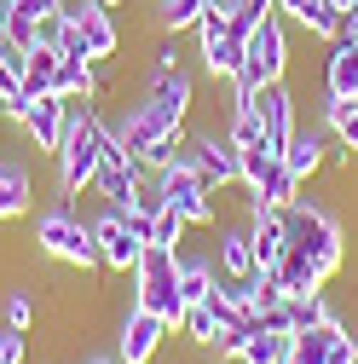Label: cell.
Masks as SVG:
<instances>
[{
	"label": "cell",
	"instance_id": "6da1fadb",
	"mask_svg": "<svg viewBox=\"0 0 358 364\" xmlns=\"http://www.w3.org/2000/svg\"><path fill=\"white\" fill-rule=\"evenodd\" d=\"M99 133H104V116L93 110V99H70V110H64V139H58V151H53L58 197L93 191V179H99Z\"/></svg>",
	"mask_w": 358,
	"mask_h": 364
},
{
	"label": "cell",
	"instance_id": "7a4b0ae2",
	"mask_svg": "<svg viewBox=\"0 0 358 364\" xmlns=\"http://www.w3.org/2000/svg\"><path fill=\"white\" fill-rule=\"evenodd\" d=\"M110 127H116V139L127 145V156L139 162L145 173H162L173 156H185V145H191V122H168V116L151 110L145 99H139V105H127Z\"/></svg>",
	"mask_w": 358,
	"mask_h": 364
},
{
	"label": "cell",
	"instance_id": "3957f363",
	"mask_svg": "<svg viewBox=\"0 0 358 364\" xmlns=\"http://www.w3.org/2000/svg\"><path fill=\"white\" fill-rule=\"evenodd\" d=\"M35 249L47 260L75 266V272H104L99 266V243H93V220H87L70 197H58L53 208L35 214Z\"/></svg>",
	"mask_w": 358,
	"mask_h": 364
},
{
	"label": "cell",
	"instance_id": "277c9868",
	"mask_svg": "<svg viewBox=\"0 0 358 364\" xmlns=\"http://www.w3.org/2000/svg\"><path fill=\"white\" fill-rule=\"evenodd\" d=\"M283 225H289V249L306 255L312 266H318V272H324V284L347 266V232H341V220H335L324 203L295 197V203L283 208Z\"/></svg>",
	"mask_w": 358,
	"mask_h": 364
},
{
	"label": "cell",
	"instance_id": "5b68a950",
	"mask_svg": "<svg viewBox=\"0 0 358 364\" xmlns=\"http://www.w3.org/2000/svg\"><path fill=\"white\" fill-rule=\"evenodd\" d=\"M295 70V47H289V18L272 12V18H260L243 41V70L232 75L237 93H260V87H272V81H289Z\"/></svg>",
	"mask_w": 358,
	"mask_h": 364
},
{
	"label": "cell",
	"instance_id": "8992f818",
	"mask_svg": "<svg viewBox=\"0 0 358 364\" xmlns=\"http://www.w3.org/2000/svg\"><path fill=\"white\" fill-rule=\"evenodd\" d=\"M133 301L156 312L168 330H179L185 318V295H179V249H145L133 266Z\"/></svg>",
	"mask_w": 358,
	"mask_h": 364
},
{
	"label": "cell",
	"instance_id": "52a82bcc",
	"mask_svg": "<svg viewBox=\"0 0 358 364\" xmlns=\"http://www.w3.org/2000/svg\"><path fill=\"white\" fill-rule=\"evenodd\" d=\"M156 191H162V203H173L179 214H185L191 225H219V203H214V186L202 179V168L191 162V156H173L162 173H156Z\"/></svg>",
	"mask_w": 358,
	"mask_h": 364
},
{
	"label": "cell",
	"instance_id": "ba28073f",
	"mask_svg": "<svg viewBox=\"0 0 358 364\" xmlns=\"http://www.w3.org/2000/svg\"><path fill=\"white\" fill-rule=\"evenodd\" d=\"M139 186H145V168L127 156V145L116 139V127H110V116H104V133H99V179H93V191H99L110 208H133Z\"/></svg>",
	"mask_w": 358,
	"mask_h": 364
},
{
	"label": "cell",
	"instance_id": "9c48e42d",
	"mask_svg": "<svg viewBox=\"0 0 358 364\" xmlns=\"http://www.w3.org/2000/svg\"><path fill=\"white\" fill-rule=\"evenodd\" d=\"M185 156L202 168V179L214 191H226V186H237V173H243V151H237V139L226 127H191V145H185Z\"/></svg>",
	"mask_w": 358,
	"mask_h": 364
},
{
	"label": "cell",
	"instance_id": "30bf717a",
	"mask_svg": "<svg viewBox=\"0 0 358 364\" xmlns=\"http://www.w3.org/2000/svg\"><path fill=\"white\" fill-rule=\"evenodd\" d=\"M197 58L214 81H232L243 70V35L232 29V18H219V12H202L197 18Z\"/></svg>",
	"mask_w": 358,
	"mask_h": 364
},
{
	"label": "cell",
	"instance_id": "8fae6325",
	"mask_svg": "<svg viewBox=\"0 0 358 364\" xmlns=\"http://www.w3.org/2000/svg\"><path fill=\"white\" fill-rule=\"evenodd\" d=\"M168 336H173V330L162 324V318L133 301V306L116 318V364H156V353H162Z\"/></svg>",
	"mask_w": 358,
	"mask_h": 364
},
{
	"label": "cell",
	"instance_id": "7c38bea8",
	"mask_svg": "<svg viewBox=\"0 0 358 364\" xmlns=\"http://www.w3.org/2000/svg\"><path fill=\"white\" fill-rule=\"evenodd\" d=\"M93 243H99V266L116 272V278H133V266H139V255H145V243L127 232L121 208H110V203L93 214Z\"/></svg>",
	"mask_w": 358,
	"mask_h": 364
},
{
	"label": "cell",
	"instance_id": "4fadbf2b",
	"mask_svg": "<svg viewBox=\"0 0 358 364\" xmlns=\"http://www.w3.org/2000/svg\"><path fill=\"white\" fill-rule=\"evenodd\" d=\"M139 99H145L151 110H162L168 122H191V110H197V75H191L185 64H173V70H151Z\"/></svg>",
	"mask_w": 358,
	"mask_h": 364
},
{
	"label": "cell",
	"instance_id": "5bb4252c",
	"mask_svg": "<svg viewBox=\"0 0 358 364\" xmlns=\"http://www.w3.org/2000/svg\"><path fill=\"white\" fill-rule=\"evenodd\" d=\"M64 110H70V99H58V93H29V110H23L18 133H23L40 156L58 151V139H64Z\"/></svg>",
	"mask_w": 358,
	"mask_h": 364
},
{
	"label": "cell",
	"instance_id": "9a60e30c",
	"mask_svg": "<svg viewBox=\"0 0 358 364\" xmlns=\"http://www.w3.org/2000/svg\"><path fill=\"white\" fill-rule=\"evenodd\" d=\"M214 266H219V278H232V284H249L254 278V243H249V220H219L214 225Z\"/></svg>",
	"mask_w": 358,
	"mask_h": 364
},
{
	"label": "cell",
	"instance_id": "2e32d148",
	"mask_svg": "<svg viewBox=\"0 0 358 364\" xmlns=\"http://www.w3.org/2000/svg\"><path fill=\"white\" fill-rule=\"evenodd\" d=\"M330 151H335L330 127H324V122H312V127H295V133H289V145H283V162H289V173H295L300 186H306V179H318V173H324Z\"/></svg>",
	"mask_w": 358,
	"mask_h": 364
},
{
	"label": "cell",
	"instance_id": "e0dca14e",
	"mask_svg": "<svg viewBox=\"0 0 358 364\" xmlns=\"http://www.w3.org/2000/svg\"><path fill=\"white\" fill-rule=\"evenodd\" d=\"M64 6L75 12V23H81V41H87V53H93V64L121 53V29H116L110 6H99V0H64Z\"/></svg>",
	"mask_w": 358,
	"mask_h": 364
},
{
	"label": "cell",
	"instance_id": "ac0fdd59",
	"mask_svg": "<svg viewBox=\"0 0 358 364\" xmlns=\"http://www.w3.org/2000/svg\"><path fill=\"white\" fill-rule=\"evenodd\" d=\"M254 99H260V122H266V145L283 151L289 133L300 127V122H295V87H289V81H272V87H260Z\"/></svg>",
	"mask_w": 358,
	"mask_h": 364
},
{
	"label": "cell",
	"instance_id": "d6986e66",
	"mask_svg": "<svg viewBox=\"0 0 358 364\" xmlns=\"http://www.w3.org/2000/svg\"><path fill=\"white\" fill-rule=\"evenodd\" d=\"M324 93L341 105H358V47L352 41H330V58H324Z\"/></svg>",
	"mask_w": 358,
	"mask_h": 364
},
{
	"label": "cell",
	"instance_id": "ffe728a7",
	"mask_svg": "<svg viewBox=\"0 0 358 364\" xmlns=\"http://www.w3.org/2000/svg\"><path fill=\"white\" fill-rule=\"evenodd\" d=\"M35 208V168L0 156V220H23Z\"/></svg>",
	"mask_w": 358,
	"mask_h": 364
},
{
	"label": "cell",
	"instance_id": "44dd1931",
	"mask_svg": "<svg viewBox=\"0 0 358 364\" xmlns=\"http://www.w3.org/2000/svg\"><path fill=\"white\" fill-rule=\"evenodd\" d=\"M249 243H254V266L272 272V266L283 260V249H289V225H283V214H254V220H249Z\"/></svg>",
	"mask_w": 358,
	"mask_h": 364
},
{
	"label": "cell",
	"instance_id": "7402d4cb",
	"mask_svg": "<svg viewBox=\"0 0 358 364\" xmlns=\"http://www.w3.org/2000/svg\"><path fill=\"white\" fill-rule=\"evenodd\" d=\"M324 127L335 139V162H352L358 156V105H341L324 93Z\"/></svg>",
	"mask_w": 358,
	"mask_h": 364
},
{
	"label": "cell",
	"instance_id": "603a6c76",
	"mask_svg": "<svg viewBox=\"0 0 358 364\" xmlns=\"http://www.w3.org/2000/svg\"><path fill=\"white\" fill-rule=\"evenodd\" d=\"M214 284H219L214 255H185V249H179V295H185V306L208 301V289H214Z\"/></svg>",
	"mask_w": 358,
	"mask_h": 364
},
{
	"label": "cell",
	"instance_id": "cb8c5ba5",
	"mask_svg": "<svg viewBox=\"0 0 358 364\" xmlns=\"http://www.w3.org/2000/svg\"><path fill=\"white\" fill-rule=\"evenodd\" d=\"M347 324H318V330H295L289 336V358L283 364H324V353H330V341L341 336Z\"/></svg>",
	"mask_w": 358,
	"mask_h": 364
},
{
	"label": "cell",
	"instance_id": "d4e9b609",
	"mask_svg": "<svg viewBox=\"0 0 358 364\" xmlns=\"http://www.w3.org/2000/svg\"><path fill=\"white\" fill-rule=\"evenodd\" d=\"M173 336H185L197 353H208V347L219 341V318H214V306H208V301L185 306V318H179V330H173Z\"/></svg>",
	"mask_w": 358,
	"mask_h": 364
},
{
	"label": "cell",
	"instance_id": "484cf974",
	"mask_svg": "<svg viewBox=\"0 0 358 364\" xmlns=\"http://www.w3.org/2000/svg\"><path fill=\"white\" fill-rule=\"evenodd\" d=\"M208 12V0H156V29L162 35H185V29H197V18Z\"/></svg>",
	"mask_w": 358,
	"mask_h": 364
},
{
	"label": "cell",
	"instance_id": "4316f807",
	"mask_svg": "<svg viewBox=\"0 0 358 364\" xmlns=\"http://www.w3.org/2000/svg\"><path fill=\"white\" fill-rule=\"evenodd\" d=\"M58 87V47L53 41H40L29 53V75H23V93H53Z\"/></svg>",
	"mask_w": 358,
	"mask_h": 364
},
{
	"label": "cell",
	"instance_id": "83f0119b",
	"mask_svg": "<svg viewBox=\"0 0 358 364\" xmlns=\"http://www.w3.org/2000/svg\"><path fill=\"white\" fill-rule=\"evenodd\" d=\"M185 232H191V220L179 214L173 203H162L156 220H151V249H179V243H185Z\"/></svg>",
	"mask_w": 358,
	"mask_h": 364
},
{
	"label": "cell",
	"instance_id": "f1b7e54d",
	"mask_svg": "<svg viewBox=\"0 0 358 364\" xmlns=\"http://www.w3.org/2000/svg\"><path fill=\"white\" fill-rule=\"evenodd\" d=\"M283 358H289V336H272V330L254 324V336H249V347H243L237 364H283Z\"/></svg>",
	"mask_w": 358,
	"mask_h": 364
},
{
	"label": "cell",
	"instance_id": "f546056e",
	"mask_svg": "<svg viewBox=\"0 0 358 364\" xmlns=\"http://www.w3.org/2000/svg\"><path fill=\"white\" fill-rule=\"evenodd\" d=\"M35 318H40V301H35L29 289H12V295H6V330H23V336H29Z\"/></svg>",
	"mask_w": 358,
	"mask_h": 364
},
{
	"label": "cell",
	"instance_id": "4dcf8cb0",
	"mask_svg": "<svg viewBox=\"0 0 358 364\" xmlns=\"http://www.w3.org/2000/svg\"><path fill=\"white\" fill-rule=\"evenodd\" d=\"M278 12V0H237V12H232V29L249 41V29L260 23V18H272Z\"/></svg>",
	"mask_w": 358,
	"mask_h": 364
},
{
	"label": "cell",
	"instance_id": "1f68e13d",
	"mask_svg": "<svg viewBox=\"0 0 358 364\" xmlns=\"http://www.w3.org/2000/svg\"><path fill=\"white\" fill-rule=\"evenodd\" d=\"M254 324H260V330H272V336H295V312H289V301H278V306H260V312H254Z\"/></svg>",
	"mask_w": 358,
	"mask_h": 364
},
{
	"label": "cell",
	"instance_id": "d6a6232c",
	"mask_svg": "<svg viewBox=\"0 0 358 364\" xmlns=\"http://www.w3.org/2000/svg\"><path fill=\"white\" fill-rule=\"evenodd\" d=\"M324 364H352V330H341V336L330 341V353H324Z\"/></svg>",
	"mask_w": 358,
	"mask_h": 364
},
{
	"label": "cell",
	"instance_id": "836d02e7",
	"mask_svg": "<svg viewBox=\"0 0 358 364\" xmlns=\"http://www.w3.org/2000/svg\"><path fill=\"white\" fill-rule=\"evenodd\" d=\"M324 6H330V12H335V18H347V12H352V6H358V0H324Z\"/></svg>",
	"mask_w": 358,
	"mask_h": 364
},
{
	"label": "cell",
	"instance_id": "e575fe53",
	"mask_svg": "<svg viewBox=\"0 0 358 364\" xmlns=\"http://www.w3.org/2000/svg\"><path fill=\"white\" fill-rule=\"evenodd\" d=\"M81 364H116V358H104V353H99V358H81Z\"/></svg>",
	"mask_w": 358,
	"mask_h": 364
},
{
	"label": "cell",
	"instance_id": "d590c367",
	"mask_svg": "<svg viewBox=\"0 0 358 364\" xmlns=\"http://www.w3.org/2000/svg\"><path fill=\"white\" fill-rule=\"evenodd\" d=\"M99 6H110V12H116V6H127V0H99Z\"/></svg>",
	"mask_w": 358,
	"mask_h": 364
},
{
	"label": "cell",
	"instance_id": "8d00e7d4",
	"mask_svg": "<svg viewBox=\"0 0 358 364\" xmlns=\"http://www.w3.org/2000/svg\"><path fill=\"white\" fill-rule=\"evenodd\" d=\"M352 364H358V336H352Z\"/></svg>",
	"mask_w": 358,
	"mask_h": 364
},
{
	"label": "cell",
	"instance_id": "74e56055",
	"mask_svg": "<svg viewBox=\"0 0 358 364\" xmlns=\"http://www.w3.org/2000/svg\"><path fill=\"white\" fill-rule=\"evenodd\" d=\"M208 364H219V358H208Z\"/></svg>",
	"mask_w": 358,
	"mask_h": 364
}]
</instances>
